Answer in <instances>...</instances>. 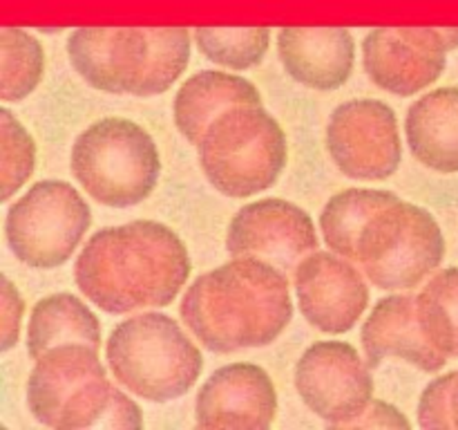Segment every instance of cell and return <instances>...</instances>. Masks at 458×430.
<instances>
[{"instance_id":"1f68e13d","label":"cell","mask_w":458,"mask_h":430,"mask_svg":"<svg viewBox=\"0 0 458 430\" xmlns=\"http://www.w3.org/2000/svg\"><path fill=\"white\" fill-rule=\"evenodd\" d=\"M40 34H61L63 30H38Z\"/></svg>"},{"instance_id":"ffe728a7","label":"cell","mask_w":458,"mask_h":430,"mask_svg":"<svg viewBox=\"0 0 458 430\" xmlns=\"http://www.w3.org/2000/svg\"><path fill=\"white\" fill-rule=\"evenodd\" d=\"M103 340L101 321L85 300L70 291H56L34 305L27 322V354L31 361L61 343H89L98 348Z\"/></svg>"},{"instance_id":"30bf717a","label":"cell","mask_w":458,"mask_h":430,"mask_svg":"<svg viewBox=\"0 0 458 430\" xmlns=\"http://www.w3.org/2000/svg\"><path fill=\"white\" fill-rule=\"evenodd\" d=\"M327 152L349 179L385 182L403 161L398 116L380 99H349L334 108L325 130Z\"/></svg>"},{"instance_id":"e0dca14e","label":"cell","mask_w":458,"mask_h":430,"mask_svg":"<svg viewBox=\"0 0 458 430\" xmlns=\"http://www.w3.org/2000/svg\"><path fill=\"white\" fill-rule=\"evenodd\" d=\"M360 343L367 366L374 370L385 358H401L420 372H441L450 361L420 330L414 291H394L376 300L360 327Z\"/></svg>"},{"instance_id":"52a82bcc","label":"cell","mask_w":458,"mask_h":430,"mask_svg":"<svg viewBox=\"0 0 458 430\" xmlns=\"http://www.w3.org/2000/svg\"><path fill=\"white\" fill-rule=\"evenodd\" d=\"M112 381L97 348L61 343L34 361L27 379V408L40 426L54 430L97 428L112 397Z\"/></svg>"},{"instance_id":"d4e9b609","label":"cell","mask_w":458,"mask_h":430,"mask_svg":"<svg viewBox=\"0 0 458 430\" xmlns=\"http://www.w3.org/2000/svg\"><path fill=\"white\" fill-rule=\"evenodd\" d=\"M150 52L134 97H159L168 92L191 63L192 31L186 27H148Z\"/></svg>"},{"instance_id":"8fae6325","label":"cell","mask_w":458,"mask_h":430,"mask_svg":"<svg viewBox=\"0 0 458 430\" xmlns=\"http://www.w3.org/2000/svg\"><path fill=\"white\" fill-rule=\"evenodd\" d=\"M295 390L304 406L331 428H344L374 399V376L347 340H316L295 363Z\"/></svg>"},{"instance_id":"9a60e30c","label":"cell","mask_w":458,"mask_h":430,"mask_svg":"<svg viewBox=\"0 0 458 430\" xmlns=\"http://www.w3.org/2000/svg\"><path fill=\"white\" fill-rule=\"evenodd\" d=\"M70 65L92 90L132 94L150 52L148 27H79L67 36Z\"/></svg>"},{"instance_id":"7c38bea8","label":"cell","mask_w":458,"mask_h":430,"mask_svg":"<svg viewBox=\"0 0 458 430\" xmlns=\"http://www.w3.org/2000/svg\"><path fill=\"white\" fill-rule=\"evenodd\" d=\"M320 245L313 218L284 197H262L242 206L226 228V251L231 258L250 255L267 260L284 273Z\"/></svg>"},{"instance_id":"83f0119b","label":"cell","mask_w":458,"mask_h":430,"mask_svg":"<svg viewBox=\"0 0 458 430\" xmlns=\"http://www.w3.org/2000/svg\"><path fill=\"white\" fill-rule=\"evenodd\" d=\"M0 352H9L21 339L22 316H25V298L9 276L0 278Z\"/></svg>"},{"instance_id":"8992f818","label":"cell","mask_w":458,"mask_h":430,"mask_svg":"<svg viewBox=\"0 0 458 430\" xmlns=\"http://www.w3.org/2000/svg\"><path fill=\"white\" fill-rule=\"evenodd\" d=\"M445 236L428 209L398 200L376 213L358 236V264L385 291H414L445 258Z\"/></svg>"},{"instance_id":"5b68a950","label":"cell","mask_w":458,"mask_h":430,"mask_svg":"<svg viewBox=\"0 0 458 430\" xmlns=\"http://www.w3.org/2000/svg\"><path fill=\"white\" fill-rule=\"evenodd\" d=\"M161 155L152 134L125 116L89 124L70 150L72 177L94 202L130 209L155 193L161 179Z\"/></svg>"},{"instance_id":"44dd1931","label":"cell","mask_w":458,"mask_h":430,"mask_svg":"<svg viewBox=\"0 0 458 430\" xmlns=\"http://www.w3.org/2000/svg\"><path fill=\"white\" fill-rule=\"evenodd\" d=\"M398 200L401 197L396 193L385 191V188H344L335 193L322 206L320 219H318L322 242L335 254L356 260L358 236L365 224Z\"/></svg>"},{"instance_id":"9c48e42d","label":"cell","mask_w":458,"mask_h":430,"mask_svg":"<svg viewBox=\"0 0 458 430\" xmlns=\"http://www.w3.org/2000/svg\"><path fill=\"white\" fill-rule=\"evenodd\" d=\"M360 49L362 70L376 88L411 97L441 79L447 54L458 49V27H376Z\"/></svg>"},{"instance_id":"7a4b0ae2","label":"cell","mask_w":458,"mask_h":430,"mask_svg":"<svg viewBox=\"0 0 458 430\" xmlns=\"http://www.w3.org/2000/svg\"><path fill=\"white\" fill-rule=\"evenodd\" d=\"M179 316L213 354L267 348L293 321L289 278L267 260L231 258L192 280Z\"/></svg>"},{"instance_id":"f546056e","label":"cell","mask_w":458,"mask_h":430,"mask_svg":"<svg viewBox=\"0 0 458 430\" xmlns=\"http://www.w3.org/2000/svg\"><path fill=\"white\" fill-rule=\"evenodd\" d=\"M344 428H401L410 430L411 421L407 419L405 412L394 403L385 401V399H371L369 406L365 408L360 417L349 421Z\"/></svg>"},{"instance_id":"4316f807","label":"cell","mask_w":458,"mask_h":430,"mask_svg":"<svg viewBox=\"0 0 458 430\" xmlns=\"http://www.w3.org/2000/svg\"><path fill=\"white\" fill-rule=\"evenodd\" d=\"M458 372H447V374L434 376L423 388L419 397V426L425 430L434 428H454V417H452V390H454Z\"/></svg>"},{"instance_id":"2e32d148","label":"cell","mask_w":458,"mask_h":430,"mask_svg":"<svg viewBox=\"0 0 458 430\" xmlns=\"http://www.w3.org/2000/svg\"><path fill=\"white\" fill-rule=\"evenodd\" d=\"M277 56L295 83L316 92H335L356 67V39L347 27H282Z\"/></svg>"},{"instance_id":"3957f363","label":"cell","mask_w":458,"mask_h":430,"mask_svg":"<svg viewBox=\"0 0 458 430\" xmlns=\"http://www.w3.org/2000/svg\"><path fill=\"white\" fill-rule=\"evenodd\" d=\"M106 358L112 376L130 394L152 403L188 394L204 370L201 349L164 312H143L121 321L107 336Z\"/></svg>"},{"instance_id":"f1b7e54d","label":"cell","mask_w":458,"mask_h":430,"mask_svg":"<svg viewBox=\"0 0 458 430\" xmlns=\"http://www.w3.org/2000/svg\"><path fill=\"white\" fill-rule=\"evenodd\" d=\"M98 430H139L143 428V412L139 403L123 390L112 388L110 403L97 424Z\"/></svg>"},{"instance_id":"ac0fdd59","label":"cell","mask_w":458,"mask_h":430,"mask_svg":"<svg viewBox=\"0 0 458 430\" xmlns=\"http://www.w3.org/2000/svg\"><path fill=\"white\" fill-rule=\"evenodd\" d=\"M237 106H262V92L253 81L233 72L199 70L174 94L173 119L179 134L197 148L206 128Z\"/></svg>"},{"instance_id":"6da1fadb","label":"cell","mask_w":458,"mask_h":430,"mask_svg":"<svg viewBox=\"0 0 458 430\" xmlns=\"http://www.w3.org/2000/svg\"><path fill=\"white\" fill-rule=\"evenodd\" d=\"M191 254L174 228L132 219L98 228L74 262L81 294L112 316L168 307L191 278Z\"/></svg>"},{"instance_id":"cb8c5ba5","label":"cell","mask_w":458,"mask_h":430,"mask_svg":"<svg viewBox=\"0 0 458 430\" xmlns=\"http://www.w3.org/2000/svg\"><path fill=\"white\" fill-rule=\"evenodd\" d=\"M268 27H195L192 39L206 61L233 72L258 67L271 49Z\"/></svg>"},{"instance_id":"7402d4cb","label":"cell","mask_w":458,"mask_h":430,"mask_svg":"<svg viewBox=\"0 0 458 430\" xmlns=\"http://www.w3.org/2000/svg\"><path fill=\"white\" fill-rule=\"evenodd\" d=\"M425 339L447 358H458V267L432 273L416 296Z\"/></svg>"},{"instance_id":"ba28073f","label":"cell","mask_w":458,"mask_h":430,"mask_svg":"<svg viewBox=\"0 0 458 430\" xmlns=\"http://www.w3.org/2000/svg\"><path fill=\"white\" fill-rule=\"evenodd\" d=\"M92 227L88 200L65 179H38L4 215V240L18 262L38 271L58 269Z\"/></svg>"},{"instance_id":"603a6c76","label":"cell","mask_w":458,"mask_h":430,"mask_svg":"<svg viewBox=\"0 0 458 430\" xmlns=\"http://www.w3.org/2000/svg\"><path fill=\"white\" fill-rule=\"evenodd\" d=\"M45 74L43 45L21 27L0 30V101L16 103L36 92Z\"/></svg>"},{"instance_id":"5bb4252c","label":"cell","mask_w":458,"mask_h":430,"mask_svg":"<svg viewBox=\"0 0 458 430\" xmlns=\"http://www.w3.org/2000/svg\"><path fill=\"white\" fill-rule=\"evenodd\" d=\"M276 415V383L262 366L250 361L217 367L195 397L199 428L268 430Z\"/></svg>"},{"instance_id":"d6986e66","label":"cell","mask_w":458,"mask_h":430,"mask_svg":"<svg viewBox=\"0 0 458 430\" xmlns=\"http://www.w3.org/2000/svg\"><path fill=\"white\" fill-rule=\"evenodd\" d=\"M411 157L434 173H458V85L429 90L405 115Z\"/></svg>"},{"instance_id":"4dcf8cb0","label":"cell","mask_w":458,"mask_h":430,"mask_svg":"<svg viewBox=\"0 0 458 430\" xmlns=\"http://www.w3.org/2000/svg\"><path fill=\"white\" fill-rule=\"evenodd\" d=\"M452 417H454V428H458V374L454 381V390H452Z\"/></svg>"},{"instance_id":"277c9868","label":"cell","mask_w":458,"mask_h":430,"mask_svg":"<svg viewBox=\"0 0 458 430\" xmlns=\"http://www.w3.org/2000/svg\"><path fill=\"white\" fill-rule=\"evenodd\" d=\"M197 155L215 191L246 200L276 186L289 164V139L267 108L237 106L206 128Z\"/></svg>"},{"instance_id":"4fadbf2b","label":"cell","mask_w":458,"mask_h":430,"mask_svg":"<svg viewBox=\"0 0 458 430\" xmlns=\"http://www.w3.org/2000/svg\"><path fill=\"white\" fill-rule=\"evenodd\" d=\"M300 314L322 334L352 331L369 307V285L356 264L335 251H313L293 271Z\"/></svg>"},{"instance_id":"484cf974","label":"cell","mask_w":458,"mask_h":430,"mask_svg":"<svg viewBox=\"0 0 458 430\" xmlns=\"http://www.w3.org/2000/svg\"><path fill=\"white\" fill-rule=\"evenodd\" d=\"M36 142L9 108H0V202H9L36 170Z\"/></svg>"}]
</instances>
